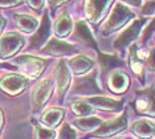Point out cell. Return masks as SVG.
I'll use <instances>...</instances> for the list:
<instances>
[{
	"instance_id": "obj_27",
	"label": "cell",
	"mask_w": 155,
	"mask_h": 139,
	"mask_svg": "<svg viewBox=\"0 0 155 139\" xmlns=\"http://www.w3.org/2000/svg\"><path fill=\"white\" fill-rule=\"evenodd\" d=\"M130 65H131V69L134 70V73L140 74L143 69V64L137 60V57L134 56V53H131V57H130Z\"/></svg>"
},
{
	"instance_id": "obj_29",
	"label": "cell",
	"mask_w": 155,
	"mask_h": 139,
	"mask_svg": "<svg viewBox=\"0 0 155 139\" xmlns=\"http://www.w3.org/2000/svg\"><path fill=\"white\" fill-rule=\"evenodd\" d=\"M147 65H149L151 70L155 72V49H151L150 51V56L147 58Z\"/></svg>"
},
{
	"instance_id": "obj_32",
	"label": "cell",
	"mask_w": 155,
	"mask_h": 139,
	"mask_svg": "<svg viewBox=\"0 0 155 139\" xmlns=\"http://www.w3.org/2000/svg\"><path fill=\"white\" fill-rule=\"evenodd\" d=\"M21 4L20 2H0V7H15V5H19Z\"/></svg>"
},
{
	"instance_id": "obj_30",
	"label": "cell",
	"mask_w": 155,
	"mask_h": 139,
	"mask_svg": "<svg viewBox=\"0 0 155 139\" xmlns=\"http://www.w3.org/2000/svg\"><path fill=\"white\" fill-rule=\"evenodd\" d=\"M155 31V19H153L151 20V23H150V25L146 28V31L143 32V40H146L147 37L150 36L151 33H153V32Z\"/></svg>"
},
{
	"instance_id": "obj_2",
	"label": "cell",
	"mask_w": 155,
	"mask_h": 139,
	"mask_svg": "<svg viewBox=\"0 0 155 139\" xmlns=\"http://www.w3.org/2000/svg\"><path fill=\"white\" fill-rule=\"evenodd\" d=\"M25 44L24 38L19 32H7L0 37V60H5L15 56Z\"/></svg>"
},
{
	"instance_id": "obj_5",
	"label": "cell",
	"mask_w": 155,
	"mask_h": 139,
	"mask_svg": "<svg viewBox=\"0 0 155 139\" xmlns=\"http://www.w3.org/2000/svg\"><path fill=\"white\" fill-rule=\"evenodd\" d=\"M28 84V78L19 73H8L0 78V89L9 95L20 94Z\"/></svg>"
},
{
	"instance_id": "obj_33",
	"label": "cell",
	"mask_w": 155,
	"mask_h": 139,
	"mask_svg": "<svg viewBox=\"0 0 155 139\" xmlns=\"http://www.w3.org/2000/svg\"><path fill=\"white\" fill-rule=\"evenodd\" d=\"M5 27V17L0 13V33L3 32V28Z\"/></svg>"
},
{
	"instance_id": "obj_31",
	"label": "cell",
	"mask_w": 155,
	"mask_h": 139,
	"mask_svg": "<svg viewBox=\"0 0 155 139\" xmlns=\"http://www.w3.org/2000/svg\"><path fill=\"white\" fill-rule=\"evenodd\" d=\"M28 5H29L32 9L38 11V9L41 8V7L44 5V2H28Z\"/></svg>"
},
{
	"instance_id": "obj_18",
	"label": "cell",
	"mask_w": 155,
	"mask_h": 139,
	"mask_svg": "<svg viewBox=\"0 0 155 139\" xmlns=\"http://www.w3.org/2000/svg\"><path fill=\"white\" fill-rule=\"evenodd\" d=\"M62 118H64V110L53 108V109L47 110V111L43 114V117H41V123H43L44 126H47V129H49V127H56L61 122Z\"/></svg>"
},
{
	"instance_id": "obj_25",
	"label": "cell",
	"mask_w": 155,
	"mask_h": 139,
	"mask_svg": "<svg viewBox=\"0 0 155 139\" xmlns=\"http://www.w3.org/2000/svg\"><path fill=\"white\" fill-rule=\"evenodd\" d=\"M35 138L36 139H53L54 133L44 126L36 124V127H35Z\"/></svg>"
},
{
	"instance_id": "obj_24",
	"label": "cell",
	"mask_w": 155,
	"mask_h": 139,
	"mask_svg": "<svg viewBox=\"0 0 155 139\" xmlns=\"http://www.w3.org/2000/svg\"><path fill=\"white\" fill-rule=\"evenodd\" d=\"M72 110L80 117H87V115H91V113H93L91 105H87L86 102H81V101L73 102Z\"/></svg>"
},
{
	"instance_id": "obj_16",
	"label": "cell",
	"mask_w": 155,
	"mask_h": 139,
	"mask_svg": "<svg viewBox=\"0 0 155 139\" xmlns=\"http://www.w3.org/2000/svg\"><path fill=\"white\" fill-rule=\"evenodd\" d=\"M15 20L17 27L25 33H32L38 27V21L36 17L27 15V13H17V15H15Z\"/></svg>"
},
{
	"instance_id": "obj_35",
	"label": "cell",
	"mask_w": 155,
	"mask_h": 139,
	"mask_svg": "<svg viewBox=\"0 0 155 139\" xmlns=\"http://www.w3.org/2000/svg\"><path fill=\"white\" fill-rule=\"evenodd\" d=\"M123 139H129V138H123Z\"/></svg>"
},
{
	"instance_id": "obj_13",
	"label": "cell",
	"mask_w": 155,
	"mask_h": 139,
	"mask_svg": "<svg viewBox=\"0 0 155 139\" xmlns=\"http://www.w3.org/2000/svg\"><path fill=\"white\" fill-rule=\"evenodd\" d=\"M49 35H51V21L49 17L45 15L41 20V24L38 27V29L35 32V35L31 38V48H40L45 41L48 40Z\"/></svg>"
},
{
	"instance_id": "obj_1",
	"label": "cell",
	"mask_w": 155,
	"mask_h": 139,
	"mask_svg": "<svg viewBox=\"0 0 155 139\" xmlns=\"http://www.w3.org/2000/svg\"><path fill=\"white\" fill-rule=\"evenodd\" d=\"M134 17H135V15H134V12L131 9L127 8V7L125 4H122V3H117L115 8L113 9L111 15L109 17V20L105 23L102 31H104L105 35L113 33V32L118 31L119 28H122L129 20L134 19Z\"/></svg>"
},
{
	"instance_id": "obj_14",
	"label": "cell",
	"mask_w": 155,
	"mask_h": 139,
	"mask_svg": "<svg viewBox=\"0 0 155 139\" xmlns=\"http://www.w3.org/2000/svg\"><path fill=\"white\" fill-rule=\"evenodd\" d=\"M73 36H74L77 41H81L82 44H85L87 46L96 48V41H94L93 35H91V31L84 20H81L76 24V29H74V35Z\"/></svg>"
},
{
	"instance_id": "obj_19",
	"label": "cell",
	"mask_w": 155,
	"mask_h": 139,
	"mask_svg": "<svg viewBox=\"0 0 155 139\" xmlns=\"http://www.w3.org/2000/svg\"><path fill=\"white\" fill-rule=\"evenodd\" d=\"M109 85H110L111 90L117 93H122L129 86V78L122 72H114L111 73L110 78H109Z\"/></svg>"
},
{
	"instance_id": "obj_28",
	"label": "cell",
	"mask_w": 155,
	"mask_h": 139,
	"mask_svg": "<svg viewBox=\"0 0 155 139\" xmlns=\"http://www.w3.org/2000/svg\"><path fill=\"white\" fill-rule=\"evenodd\" d=\"M143 13H144V15H154V13H155V2H147V3H144Z\"/></svg>"
},
{
	"instance_id": "obj_9",
	"label": "cell",
	"mask_w": 155,
	"mask_h": 139,
	"mask_svg": "<svg viewBox=\"0 0 155 139\" xmlns=\"http://www.w3.org/2000/svg\"><path fill=\"white\" fill-rule=\"evenodd\" d=\"M126 124H127V117H126V114H123V115L118 117V118L109 121L105 124H102L100 129L94 133V137H97V138L111 137V135L122 131L126 127Z\"/></svg>"
},
{
	"instance_id": "obj_15",
	"label": "cell",
	"mask_w": 155,
	"mask_h": 139,
	"mask_svg": "<svg viewBox=\"0 0 155 139\" xmlns=\"http://www.w3.org/2000/svg\"><path fill=\"white\" fill-rule=\"evenodd\" d=\"M131 131L137 137L142 139H150L155 137V124L147 119H139L137 122H134Z\"/></svg>"
},
{
	"instance_id": "obj_34",
	"label": "cell",
	"mask_w": 155,
	"mask_h": 139,
	"mask_svg": "<svg viewBox=\"0 0 155 139\" xmlns=\"http://www.w3.org/2000/svg\"><path fill=\"white\" fill-rule=\"evenodd\" d=\"M3 123H4V118H3V111L0 110V130L3 129Z\"/></svg>"
},
{
	"instance_id": "obj_4",
	"label": "cell",
	"mask_w": 155,
	"mask_h": 139,
	"mask_svg": "<svg viewBox=\"0 0 155 139\" xmlns=\"http://www.w3.org/2000/svg\"><path fill=\"white\" fill-rule=\"evenodd\" d=\"M52 90H53V84L51 80H44L40 84L32 89V94H31V101H32V111L37 113L44 108V105L51 98Z\"/></svg>"
},
{
	"instance_id": "obj_8",
	"label": "cell",
	"mask_w": 155,
	"mask_h": 139,
	"mask_svg": "<svg viewBox=\"0 0 155 139\" xmlns=\"http://www.w3.org/2000/svg\"><path fill=\"white\" fill-rule=\"evenodd\" d=\"M143 24H144V20H142V19L135 20L134 23L130 24V25L121 33V36L117 38V41H115V48L125 49L130 42L135 40L137 36H138L139 32H140V28L143 27Z\"/></svg>"
},
{
	"instance_id": "obj_12",
	"label": "cell",
	"mask_w": 155,
	"mask_h": 139,
	"mask_svg": "<svg viewBox=\"0 0 155 139\" xmlns=\"http://www.w3.org/2000/svg\"><path fill=\"white\" fill-rule=\"evenodd\" d=\"M56 82H57V91L60 95H64L66 89L70 84V70L65 61H60L56 66Z\"/></svg>"
},
{
	"instance_id": "obj_11",
	"label": "cell",
	"mask_w": 155,
	"mask_h": 139,
	"mask_svg": "<svg viewBox=\"0 0 155 139\" xmlns=\"http://www.w3.org/2000/svg\"><path fill=\"white\" fill-rule=\"evenodd\" d=\"M113 4L111 2H87L86 3V15L89 17L90 21L93 23H98L105 13L107 12V8Z\"/></svg>"
},
{
	"instance_id": "obj_22",
	"label": "cell",
	"mask_w": 155,
	"mask_h": 139,
	"mask_svg": "<svg viewBox=\"0 0 155 139\" xmlns=\"http://www.w3.org/2000/svg\"><path fill=\"white\" fill-rule=\"evenodd\" d=\"M74 124L78 129L84 130V131H90V130H94L96 127H98L100 124H102V119L90 115V117H85V118H81V119H76Z\"/></svg>"
},
{
	"instance_id": "obj_20",
	"label": "cell",
	"mask_w": 155,
	"mask_h": 139,
	"mask_svg": "<svg viewBox=\"0 0 155 139\" xmlns=\"http://www.w3.org/2000/svg\"><path fill=\"white\" fill-rule=\"evenodd\" d=\"M89 103L94 105L96 108H100L104 110H113V111H117V110L122 109L121 103L107 97H91L89 99Z\"/></svg>"
},
{
	"instance_id": "obj_17",
	"label": "cell",
	"mask_w": 155,
	"mask_h": 139,
	"mask_svg": "<svg viewBox=\"0 0 155 139\" xmlns=\"http://www.w3.org/2000/svg\"><path fill=\"white\" fill-rule=\"evenodd\" d=\"M69 68L74 74H84L93 68V61L85 56H77L69 61Z\"/></svg>"
},
{
	"instance_id": "obj_10",
	"label": "cell",
	"mask_w": 155,
	"mask_h": 139,
	"mask_svg": "<svg viewBox=\"0 0 155 139\" xmlns=\"http://www.w3.org/2000/svg\"><path fill=\"white\" fill-rule=\"evenodd\" d=\"M73 52H74L73 45H70L66 41L58 40V38H51L43 48V53L51 56H65Z\"/></svg>"
},
{
	"instance_id": "obj_3",
	"label": "cell",
	"mask_w": 155,
	"mask_h": 139,
	"mask_svg": "<svg viewBox=\"0 0 155 139\" xmlns=\"http://www.w3.org/2000/svg\"><path fill=\"white\" fill-rule=\"evenodd\" d=\"M16 65L20 68V72L24 77L28 78H37L45 69V61L43 58L33 57L29 55H23L16 57Z\"/></svg>"
},
{
	"instance_id": "obj_6",
	"label": "cell",
	"mask_w": 155,
	"mask_h": 139,
	"mask_svg": "<svg viewBox=\"0 0 155 139\" xmlns=\"http://www.w3.org/2000/svg\"><path fill=\"white\" fill-rule=\"evenodd\" d=\"M72 90L76 94H96V93H101L102 89L98 85L97 73H90L82 78H78L73 85Z\"/></svg>"
},
{
	"instance_id": "obj_21",
	"label": "cell",
	"mask_w": 155,
	"mask_h": 139,
	"mask_svg": "<svg viewBox=\"0 0 155 139\" xmlns=\"http://www.w3.org/2000/svg\"><path fill=\"white\" fill-rule=\"evenodd\" d=\"M72 19L66 15V13H64V15H61L57 19V21H56L54 24V32L56 35L60 37H64L66 36V35L70 33V31H72Z\"/></svg>"
},
{
	"instance_id": "obj_23",
	"label": "cell",
	"mask_w": 155,
	"mask_h": 139,
	"mask_svg": "<svg viewBox=\"0 0 155 139\" xmlns=\"http://www.w3.org/2000/svg\"><path fill=\"white\" fill-rule=\"evenodd\" d=\"M100 64H101L102 70L107 72L111 68L122 65V60L119 58V57L113 56V55H100Z\"/></svg>"
},
{
	"instance_id": "obj_26",
	"label": "cell",
	"mask_w": 155,
	"mask_h": 139,
	"mask_svg": "<svg viewBox=\"0 0 155 139\" xmlns=\"http://www.w3.org/2000/svg\"><path fill=\"white\" fill-rule=\"evenodd\" d=\"M57 139H76V133L69 124H62L61 129L58 133V138Z\"/></svg>"
},
{
	"instance_id": "obj_7",
	"label": "cell",
	"mask_w": 155,
	"mask_h": 139,
	"mask_svg": "<svg viewBox=\"0 0 155 139\" xmlns=\"http://www.w3.org/2000/svg\"><path fill=\"white\" fill-rule=\"evenodd\" d=\"M135 108L140 113L155 117V88L154 86L139 93L135 101Z\"/></svg>"
}]
</instances>
